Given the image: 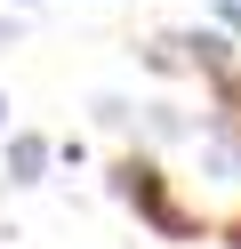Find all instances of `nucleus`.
Returning <instances> with one entry per match:
<instances>
[{
  "label": "nucleus",
  "mask_w": 241,
  "mask_h": 249,
  "mask_svg": "<svg viewBox=\"0 0 241 249\" xmlns=\"http://www.w3.org/2000/svg\"><path fill=\"white\" fill-rule=\"evenodd\" d=\"M40 169H48V145H40V137H16V145H8V177H16V185H32Z\"/></svg>",
  "instance_id": "nucleus-1"
},
{
  "label": "nucleus",
  "mask_w": 241,
  "mask_h": 249,
  "mask_svg": "<svg viewBox=\"0 0 241 249\" xmlns=\"http://www.w3.org/2000/svg\"><path fill=\"white\" fill-rule=\"evenodd\" d=\"M0 113H8V105H0Z\"/></svg>",
  "instance_id": "nucleus-2"
}]
</instances>
